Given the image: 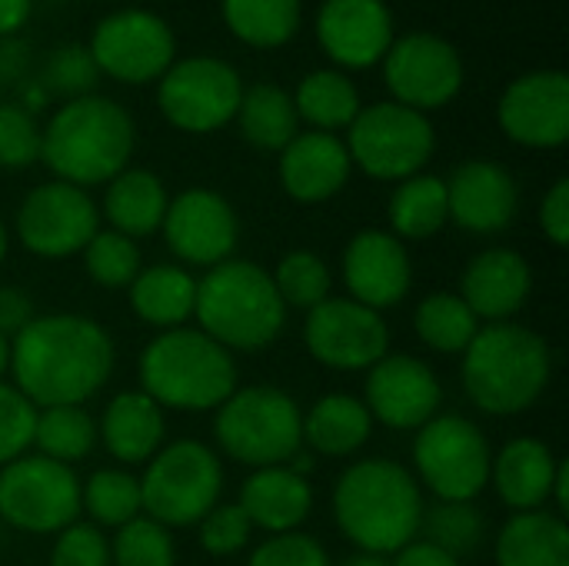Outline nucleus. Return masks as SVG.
I'll list each match as a JSON object with an SVG mask.
<instances>
[{
  "label": "nucleus",
  "mask_w": 569,
  "mask_h": 566,
  "mask_svg": "<svg viewBox=\"0 0 569 566\" xmlns=\"http://www.w3.org/2000/svg\"><path fill=\"white\" fill-rule=\"evenodd\" d=\"M457 294L480 324H510L533 294V270L523 254L510 247H490L463 267Z\"/></svg>",
  "instance_id": "22"
},
{
  "label": "nucleus",
  "mask_w": 569,
  "mask_h": 566,
  "mask_svg": "<svg viewBox=\"0 0 569 566\" xmlns=\"http://www.w3.org/2000/svg\"><path fill=\"white\" fill-rule=\"evenodd\" d=\"M193 320L223 350L257 354L283 334L287 307L267 267L230 257L197 280Z\"/></svg>",
  "instance_id": "5"
},
{
  "label": "nucleus",
  "mask_w": 569,
  "mask_h": 566,
  "mask_svg": "<svg viewBox=\"0 0 569 566\" xmlns=\"http://www.w3.org/2000/svg\"><path fill=\"white\" fill-rule=\"evenodd\" d=\"M50 566H110V540L93 524H70L53 537Z\"/></svg>",
  "instance_id": "48"
},
{
  "label": "nucleus",
  "mask_w": 569,
  "mask_h": 566,
  "mask_svg": "<svg viewBox=\"0 0 569 566\" xmlns=\"http://www.w3.org/2000/svg\"><path fill=\"white\" fill-rule=\"evenodd\" d=\"M540 227L553 247L569 244V180H557L540 203Z\"/></svg>",
  "instance_id": "49"
},
{
  "label": "nucleus",
  "mask_w": 569,
  "mask_h": 566,
  "mask_svg": "<svg viewBox=\"0 0 569 566\" xmlns=\"http://www.w3.org/2000/svg\"><path fill=\"white\" fill-rule=\"evenodd\" d=\"M460 357L463 390L490 417L530 410L553 377L550 344L523 324H483Z\"/></svg>",
  "instance_id": "3"
},
{
  "label": "nucleus",
  "mask_w": 569,
  "mask_h": 566,
  "mask_svg": "<svg viewBox=\"0 0 569 566\" xmlns=\"http://www.w3.org/2000/svg\"><path fill=\"white\" fill-rule=\"evenodd\" d=\"M110 566H177L173 534L163 524L140 514L113 534Z\"/></svg>",
  "instance_id": "42"
},
{
  "label": "nucleus",
  "mask_w": 569,
  "mask_h": 566,
  "mask_svg": "<svg viewBox=\"0 0 569 566\" xmlns=\"http://www.w3.org/2000/svg\"><path fill=\"white\" fill-rule=\"evenodd\" d=\"M243 83L237 70L217 57H190L170 63L160 77V110L187 133H213L237 117Z\"/></svg>",
  "instance_id": "13"
},
{
  "label": "nucleus",
  "mask_w": 569,
  "mask_h": 566,
  "mask_svg": "<svg viewBox=\"0 0 569 566\" xmlns=\"http://www.w3.org/2000/svg\"><path fill=\"white\" fill-rule=\"evenodd\" d=\"M233 120L240 123L243 140L253 143L257 150H283L300 133L293 97L277 83H257L243 90Z\"/></svg>",
  "instance_id": "32"
},
{
  "label": "nucleus",
  "mask_w": 569,
  "mask_h": 566,
  "mask_svg": "<svg viewBox=\"0 0 569 566\" xmlns=\"http://www.w3.org/2000/svg\"><path fill=\"white\" fill-rule=\"evenodd\" d=\"M137 377L163 414H207L237 390V360L203 330L177 327L143 347Z\"/></svg>",
  "instance_id": "6"
},
{
  "label": "nucleus",
  "mask_w": 569,
  "mask_h": 566,
  "mask_svg": "<svg viewBox=\"0 0 569 566\" xmlns=\"http://www.w3.org/2000/svg\"><path fill=\"white\" fill-rule=\"evenodd\" d=\"M480 327L483 324L477 320V314L453 290L427 294L413 314V330H417L420 344L437 354H463L470 347V340L480 334Z\"/></svg>",
  "instance_id": "34"
},
{
  "label": "nucleus",
  "mask_w": 569,
  "mask_h": 566,
  "mask_svg": "<svg viewBox=\"0 0 569 566\" xmlns=\"http://www.w3.org/2000/svg\"><path fill=\"white\" fill-rule=\"evenodd\" d=\"M490 464L487 434L460 414H437L413 437V477L437 500L473 504L490 484Z\"/></svg>",
  "instance_id": "9"
},
{
  "label": "nucleus",
  "mask_w": 569,
  "mask_h": 566,
  "mask_svg": "<svg viewBox=\"0 0 569 566\" xmlns=\"http://www.w3.org/2000/svg\"><path fill=\"white\" fill-rule=\"evenodd\" d=\"M340 270L347 297L377 314L403 304L413 284V260L407 254V244L397 240L390 230L353 234L343 250Z\"/></svg>",
  "instance_id": "19"
},
{
  "label": "nucleus",
  "mask_w": 569,
  "mask_h": 566,
  "mask_svg": "<svg viewBox=\"0 0 569 566\" xmlns=\"http://www.w3.org/2000/svg\"><path fill=\"white\" fill-rule=\"evenodd\" d=\"M97 80H100V70H97L90 50L80 43H63L43 60L37 83L43 87L47 97L53 93V97L77 100V97H90Z\"/></svg>",
  "instance_id": "43"
},
{
  "label": "nucleus",
  "mask_w": 569,
  "mask_h": 566,
  "mask_svg": "<svg viewBox=\"0 0 569 566\" xmlns=\"http://www.w3.org/2000/svg\"><path fill=\"white\" fill-rule=\"evenodd\" d=\"M30 70V47L13 37H0V87H17Z\"/></svg>",
  "instance_id": "51"
},
{
  "label": "nucleus",
  "mask_w": 569,
  "mask_h": 566,
  "mask_svg": "<svg viewBox=\"0 0 569 566\" xmlns=\"http://www.w3.org/2000/svg\"><path fill=\"white\" fill-rule=\"evenodd\" d=\"M80 514L90 517L93 527L120 530L143 514L140 477L123 467H100L80 484Z\"/></svg>",
  "instance_id": "35"
},
{
  "label": "nucleus",
  "mask_w": 569,
  "mask_h": 566,
  "mask_svg": "<svg viewBox=\"0 0 569 566\" xmlns=\"http://www.w3.org/2000/svg\"><path fill=\"white\" fill-rule=\"evenodd\" d=\"M213 414L217 450L250 470L283 467L303 450V410L280 387H237Z\"/></svg>",
  "instance_id": "7"
},
{
  "label": "nucleus",
  "mask_w": 569,
  "mask_h": 566,
  "mask_svg": "<svg viewBox=\"0 0 569 566\" xmlns=\"http://www.w3.org/2000/svg\"><path fill=\"white\" fill-rule=\"evenodd\" d=\"M447 207L450 220L467 234H500L513 224L520 207L517 180L493 160H467L447 180Z\"/></svg>",
  "instance_id": "21"
},
{
  "label": "nucleus",
  "mask_w": 569,
  "mask_h": 566,
  "mask_svg": "<svg viewBox=\"0 0 569 566\" xmlns=\"http://www.w3.org/2000/svg\"><path fill=\"white\" fill-rule=\"evenodd\" d=\"M80 517V477L73 467L23 454L0 467V520L10 530L57 537Z\"/></svg>",
  "instance_id": "10"
},
{
  "label": "nucleus",
  "mask_w": 569,
  "mask_h": 566,
  "mask_svg": "<svg viewBox=\"0 0 569 566\" xmlns=\"http://www.w3.org/2000/svg\"><path fill=\"white\" fill-rule=\"evenodd\" d=\"M7 247H10V237H7V227H3V220H0V264L7 260Z\"/></svg>",
  "instance_id": "56"
},
{
  "label": "nucleus",
  "mask_w": 569,
  "mask_h": 566,
  "mask_svg": "<svg viewBox=\"0 0 569 566\" xmlns=\"http://www.w3.org/2000/svg\"><path fill=\"white\" fill-rule=\"evenodd\" d=\"M497 566H569L567 517L553 510L513 514L493 544Z\"/></svg>",
  "instance_id": "30"
},
{
  "label": "nucleus",
  "mask_w": 569,
  "mask_h": 566,
  "mask_svg": "<svg viewBox=\"0 0 569 566\" xmlns=\"http://www.w3.org/2000/svg\"><path fill=\"white\" fill-rule=\"evenodd\" d=\"M437 137L430 120L420 110H410L397 100L373 103L360 110L350 123L347 153L350 160L377 180H407L417 177L433 157Z\"/></svg>",
  "instance_id": "11"
},
{
  "label": "nucleus",
  "mask_w": 569,
  "mask_h": 566,
  "mask_svg": "<svg viewBox=\"0 0 569 566\" xmlns=\"http://www.w3.org/2000/svg\"><path fill=\"white\" fill-rule=\"evenodd\" d=\"M87 50L100 73H110L123 83H147L170 70L177 43L157 13L120 10L100 20Z\"/></svg>",
  "instance_id": "15"
},
{
  "label": "nucleus",
  "mask_w": 569,
  "mask_h": 566,
  "mask_svg": "<svg viewBox=\"0 0 569 566\" xmlns=\"http://www.w3.org/2000/svg\"><path fill=\"white\" fill-rule=\"evenodd\" d=\"M330 566H390V557H377V554H350V557H343L340 564H330Z\"/></svg>",
  "instance_id": "54"
},
{
  "label": "nucleus",
  "mask_w": 569,
  "mask_h": 566,
  "mask_svg": "<svg viewBox=\"0 0 569 566\" xmlns=\"http://www.w3.org/2000/svg\"><path fill=\"white\" fill-rule=\"evenodd\" d=\"M373 417L353 394H323L303 414V444L320 457H353L367 447Z\"/></svg>",
  "instance_id": "29"
},
{
  "label": "nucleus",
  "mask_w": 569,
  "mask_h": 566,
  "mask_svg": "<svg viewBox=\"0 0 569 566\" xmlns=\"http://www.w3.org/2000/svg\"><path fill=\"white\" fill-rule=\"evenodd\" d=\"M423 490L417 477L383 457L350 464L333 487V520L340 534L360 550L393 557L420 537Z\"/></svg>",
  "instance_id": "2"
},
{
  "label": "nucleus",
  "mask_w": 569,
  "mask_h": 566,
  "mask_svg": "<svg viewBox=\"0 0 569 566\" xmlns=\"http://www.w3.org/2000/svg\"><path fill=\"white\" fill-rule=\"evenodd\" d=\"M17 240L27 254L43 260H63L83 254V247L100 230V210L87 190L50 180L33 187L13 220Z\"/></svg>",
  "instance_id": "12"
},
{
  "label": "nucleus",
  "mask_w": 569,
  "mask_h": 566,
  "mask_svg": "<svg viewBox=\"0 0 569 566\" xmlns=\"http://www.w3.org/2000/svg\"><path fill=\"white\" fill-rule=\"evenodd\" d=\"M163 434L167 414L143 390H120L97 420V440L123 467L147 464L163 447Z\"/></svg>",
  "instance_id": "27"
},
{
  "label": "nucleus",
  "mask_w": 569,
  "mask_h": 566,
  "mask_svg": "<svg viewBox=\"0 0 569 566\" xmlns=\"http://www.w3.org/2000/svg\"><path fill=\"white\" fill-rule=\"evenodd\" d=\"M317 37L340 67H373L393 43L390 10L383 0H323Z\"/></svg>",
  "instance_id": "23"
},
{
  "label": "nucleus",
  "mask_w": 569,
  "mask_h": 566,
  "mask_svg": "<svg viewBox=\"0 0 569 566\" xmlns=\"http://www.w3.org/2000/svg\"><path fill=\"white\" fill-rule=\"evenodd\" d=\"M240 510L247 514L253 530L263 534H290L307 524L313 514V487L297 470L283 467H260L240 487Z\"/></svg>",
  "instance_id": "26"
},
{
  "label": "nucleus",
  "mask_w": 569,
  "mask_h": 566,
  "mask_svg": "<svg viewBox=\"0 0 569 566\" xmlns=\"http://www.w3.org/2000/svg\"><path fill=\"white\" fill-rule=\"evenodd\" d=\"M37 407L7 380H0V467L30 454Z\"/></svg>",
  "instance_id": "44"
},
{
  "label": "nucleus",
  "mask_w": 569,
  "mask_h": 566,
  "mask_svg": "<svg viewBox=\"0 0 569 566\" xmlns=\"http://www.w3.org/2000/svg\"><path fill=\"white\" fill-rule=\"evenodd\" d=\"M37 317L33 297L17 284H0V337L13 340Z\"/></svg>",
  "instance_id": "50"
},
{
  "label": "nucleus",
  "mask_w": 569,
  "mask_h": 566,
  "mask_svg": "<svg viewBox=\"0 0 569 566\" xmlns=\"http://www.w3.org/2000/svg\"><path fill=\"white\" fill-rule=\"evenodd\" d=\"M487 537V520L477 504L463 500H437L433 507H423L420 517V540L447 550L450 557L463 560L470 557Z\"/></svg>",
  "instance_id": "39"
},
{
  "label": "nucleus",
  "mask_w": 569,
  "mask_h": 566,
  "mask_svg": "<svg viewBox=\"0 0 569 566\" xmlns=\"http://www.w3.org/2000/svg\"><path fill=\"white\" fill-rule=\"evenodd\" d=\"M383 77L397 103L410 110H437L463 87V60L437 33H410L387 50Z\"/></svg>",
  "instance_id": "17"
},
{
  "label": "nucleus",
  "mask_w": 569,
  "mask_h": 566,
  "mask_svg": "<svg viewBox=\"0 0 569 566\" xmlns=\"http://www.w3.org/2000/svg\"><path fill=\"white\" fill-rule=\"evenodd\" d=\"M297 117L313 123V130L333 133L340 127H350L360 113V93L353 80L340 70H317L300 80L293 97Z\"/></svg>",
  "instance_id": "36"
},
{
  "label": "nucleus",
  "mask_w": 569,
  "mask_h": 566,
  "mask_svg": "<svg viewBox=\"0 0 569 566\" xmlns=\"http://www.w3.org/2000/svg\"><path fill=\"white\" fill-rule=\"evenodd\" d=\"M163 240L180 267L210 270L233 257L240 240V220L233 207L207 187H190L167 203Z\"/></svg>",
  "instance_id": "16"
},
{
  "label": "nucleus",
  "mask_w": 569,
  "mask_h": 566,
  "mask_svg": "<svg viewBox=\"0 0 569 566\" xmlns=\"http://www.w3.org/2000/svg\"><path fill=\"white\" fill-rule=\"evenodd\" d=\"M390 566H463V560H457L447 550H440V547H433V544L417 537L413 544H407L403 550L393 554Z\"/></svg>",
  "instance_id": "52"
},
{
  "label": "nucleus",
  "mask_w": 569,
  "mask_h": 566,
  "mask_svg": "<svg viewBox=\"0 0 569 566\" xmlns=\"http://www.w3.org/2000/svg\"><path fill=\"white\" fill-rule=\"evenodd\" d=\"M250 520L247 514L240 510V504H217L200 524H197V537H200V547L210 554V557H237L240 550H247L250 544Z\"/></svg>",
  "instance_id": "46"
},
{
  "label": "nucleus",
  "mask_w": 569,
  "mask_h": 566,
  "mask_svg": "<svg viewBox=\"0 0 569 566\" xmlns=\"http://www.w3.org/2000/svg\"><path fill=\"white\" fill-rule=\"evenodd\" d=\"M450 224L447 180L440 177H407L390 197V234L397 240H430Z\"/></svg>",
  "instance_id": "33"
},
{
  "label": "nucleus",
  "mask_w": 569,
  "mask_h": 566,
  "mask_svg": "<svg viewBox=\"0 0 569 566\" xmlns=\"http://www.w3.org/2000/svg\"><path fill=\"white\" fill-rule=\"evenodd\" d=\"M303 344L317 364L353 374L370 370L390 354V327L383 314L350 297H327L307 314Z\"/></svg>",
  "instance_id": "14"
},
{
  "label": "nucleus",
  "mask_w": 569,
  "mask_h": 566,
  "mask_svg": "<svg viewBox=\"0 0 569 566\" xmlns=\"http://www.w3.org/2000/svg\"><path fill=\"white\" fill-rule=\"evenodd\" d=\"M40 160V127L20 103L0 100V167L23 170Z\"/></svg>",
  "instance_id": "45"
},
{
  "label": "nucleus",
  "mask_w": 569,
  "mask_h": 566,
  "mask_svg": "<svg viewBox=\"0 0 569 566\" xmlns=\"http://www.w3.org/2000/svg\"><path fill=\"white\" fill-rule=\"evenodd\" d=\"M110 334L83 314H37L10 340L13 387L37 407H83L113 374Z\"/></svg>",
  "instance_id": "1"
},
{
  "label": "nucleus",
  "mask_w": 569,
  "mask_h": 566,
  "mask_svg": "<svg viewBox=\"0 0 569 566\" xmlns=\"http://www.w3.org/2000/svg\"><path fill=\"white\" fill-rule=\"evenodd\" d=\"M80 257H83L87 277L103 290H123L143 270V257H140L137 240H130V237H123V234H117L110 227L97 230Z\"/></svg>",
  "instance_id": "41"
},
{
  "label": "nucleus",
  "mask_w": 569,
  "mask_h": 566,
  "mask_svg": "<svg viewBox=\"0 0 569 566\" xmlns=\"http://www.w3.org/2000/svg\"><path fill=\"white\" fill-rule=\"evenodd\" d=\"M247 566H330V554L317 537L303 530H290L257 544Z\"/></svg>",
  "instance_id": "47"
},
{
  "label": "nucleus",
  "mask_w": 569,
  "mask_h": 566,
  "mask_svg": "<svg viewBox=\"0 0 569 566\" xmlns=\"http://www.w3.org/2000/svg\"><path fill=\"white\" fill-rule=\"evenodd\" d=\"M30 17V0H0V37L20 30Z\"/></svg>",
  "instance_id": "53"
},
{
  "label": "nucleus",
  "mask_w": 569,
  "mask_h": 566,
  "mask_svg": "<svg viewBox=\"0 0 569 566\" xmlns=\"http://www.w3.org/2000/svg\"><path fill=\"white\" fill-rule=\"evenodd\" d=\"M167 187L150 170H123L107 183L103 193V217L110 230L140 240L163 227L167 217Z\"/></svg>",
  "instance_id": "31"
},
{
  "label": "nucleus",
  "mask_w": 569,
  "mask_h": 566,
  "mask_svg": "<svg viewBox=\"0 0 569 566\" xmlns=\"http://www.w3.org/2000/svg\"><path fill=\"white\" fill-rule=\"evenodd\" d=\"M373 417L390 430H420L443 407V387L433 367L410 354H387L367 370L360 397Z\"/></svg>",
  "instance_id": "18"
},
{
  "label": "nucleus",
  "mask_w": 569,
  "mask_h": 566,
  "mask_svg": "<svg viewBox=\"0 0 569 566\" xmlns=\"http://www.w3.org/2000/svg\"><path fill=\"white\" fill-rule=\"evenodd\" d=\"M143 467V517L163 524L167 530L197 527L223 497L220 454L200 440L183 437L163 444Z\"/></svg>",
  "instance_id": "8"
},
{
  "label": "nucleus",
  "mask_w": 569,
  "mask_h": 566,
  "mask_svg": "<svg viewBox=\"0 0 569 566\" xmlns=\"http://www.w3.org/2000/svg\"><path fill=\"white\" fill-rule=\"evenodd\" d=\"M97 447V420L87 407H43L33 424V450L57 464H80Z\"/></svg>",
  "instance_id": "37"
},
{
  "label": "nucleus",
  "mask_w": 569,
  "mask_h": 566,
  "mask_svg": "<svg viewBox=\"0 0 569 566\" xmlns=\"http://www.w3.org/2000/svg\"><path fill=\"white\" fill-rule=\"evenodd\" d=\"M353 160L347 143L323 130L297 133L280 150V183L297 203H323L343 190Z\"/></svg>",
  "instance_id": "24"
},
{
  "label": "nucleus",
  "mask_w": 569,
  "mask_h": 566,
  "mask_svg": "<svg viewBox=\"0 0 569 566\" xmlns=\"http://www.w3.org/2000/svg\"><path fill=\"white\" fill-rule=\"evenodd\" d=\"M273 277V287L283 300V307H297V310H313L320 307L327 297H333V277H330V267L323 257H317L313 250H290L277 270L270 274Z\"/></svg>",
  "instance_id": "40"
},
{
  "label": "nucleus",
  "mask_w": 569,
  "mask_h": 566,
  "mask_svg": "<svg viewBox=\"0 0 569 566\" xmlns=\"http://www.w3.org/2000/svg\"><path fill=\"white\" fill-rule=\"evenodd\" d=\"M227 27L253 47H280L300 27V0H223Z\"/></svg>",
  "instance_id": "38"
},
{
  "label": "nucleus",
  "mask_w": 569,
  "mask_h": 566,
  "mask_svg": "<svg viewBox=\"0 0 569 566\" xmlns=\"http://www.w3.org/2000/svg\"><path fill=\"white\" fill-rule=\"evenodd\" d=\"M563 460L537 437H517L507 440L490 464V484L503 507L513 514H533L550 510L553 484Z\"/></svg>",
  "instance_id": "25"
},
{
  "label": "nucleus",
  "mask_w": 569,
  "mask_h": 566,
  "mask_svg": "<svg viewBox=\"0 0 569 566\" xmlns=\"http://www.w3.org/2000/svg\"><path fill=\"white\" fill-rule=\"evenodd\" d=\"M500 127L513 143L553 150L569 137V80L560 70H540L513 80L500 97Z\"/></svg>",
  "instance_id": "20"
},
{
  "label": "nucleus",
  "mask_w": 569,
  "mask_h": 566,
  "mask_svg": "<svg viewBox=\"0 0 569 566\" xmlns=\"http://www.w3.org/2000/svg\"><path fill=\"white\" fill-rule=\"evenodd\" d=\"M130 310L140 324L160 330H177L193 320L197 304V277L180 264H153L143 267L127 287Z\"/></svg>",
  "instance_id": "28"
},
{
  "label": "nucleus",
  "mask_w": 569,
  "mask_h": 566,
  "mask_svg": "<svg viewBox=\"0 0 569 566\" xmlns=\"http://www.w3.org/2000/svg\"><path fill=\"white\" fill-rule=\"evenodd\" d=\"M133 153V120L107 97L67 100L40 130V160L80 190L110 183Z\"/></svg>",
  "instance_id": "4"
},
{
  "label": "nucleus",
  "mask_w": 569,
  "mask_h": 566,
  "mask_svg": "<svg viewBox=\"0 0 569 566\" xmlns=\"http://www.w3.org/2000/svg\"><path fill=\"white\" fill-rule=\"evenodd\" d=\"M10 374V340L0 337V380Z\"/></svg>",
  "instance_id": "55"
}]
</instances>
